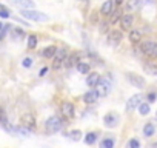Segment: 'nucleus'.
I'll use <instances>...</instances> for the list:
<instances>
[{
  "instance_id": "nucleus-34",
  "label": "nucleus",
  "mask_w": 157,
  "mask_h": 148,
  "mask_svg": "<svg viewBox=\"0 0 157 148\" xmlns=\"http://www.w3.org/2000/svg\"><path fill=\"white\" fill-rule=\"evenodd\" d=\"M22 65L26 66V68H29V66L32 65V59H31V57H25V59L22 60Z\"/></svg>"
},
{
  "instance_id": "nucleus-41",
  "label": "nucleus",
  "mask_w": 157,
  "mask_h": 148,
  "mask_svg": "<svg viewBox=\"0 0 157 148\" xmlns=\"http://www.w3.org/2000/svg\"><path fill=\"white\" fill-rule=\"evenodd\" d=\"M82 2H85V0H82Z\"/></svg>"
},
{
  "instance_id": "nucleus-28",
  "label": "nucleus",
  "mask_w": 157,
  "mask_h": 148,
  "mask_svg": "<svg viewBox=\"0 0 157 148\" xmlns=\"http://www.w3.org/2000/svg\"><path fill=\"white\" fill-rule=\"evenodd\" d=\"M0 125L8 128V119H6V114H5L3 108H0Z\"/></svg>"
},
{
  "instance_id": "nucleus-19",
  "label": "nucleus",
  "mask_w": 157,
  "mask_h": 148,
  "mask_svg": "<svg viewBox=\"0 0 157 148\" xmlns=\"http://www.w3.org/2000/svg\"><path fill=\"white\" fill-rule=\"evenodd\" d=\"M56 51H57V48L54 45H49V46H46V48L43 50V57H46V59H52L54 56H56Z\"/></svg>"
},
{
  "instance_id": "nucleus-26",
  "label": "nucleus",
  "mask_w": 157,
  "mask_h": 148,
  "mask_svg": "<svg viewBox=\"0 0 157 148\" xmlns=\"http://www.w3.org/2000/svg\"><path fill=\"white\" fill-rule=\"evenodd\" d=\"M95 139H97V134H95V133H88L86 137H85V142H86L88 145H92V144L95 142Z\"/></svg>"
},
{
  "instance_id": "nucleus-10",
  "label": "nucleus",
  "mask_w": 157,
  "mask_h": 148,
  "mask_svg": "<svg viewBox=\"0 0 157 148\" xmlns=\"http://www.w3.org/2000/svg\"><path fill=\"white\" fill-rule=\"evenodd\" d=\"M122 37H123V34H122V29H113L110 32V36H108V43L115 46L119 45L122 42Z\"/></svg>"
},
{
  "instance_id": "nucleus-33",
  "label": "nucleus",
  "mask_w": 157,
  "mask_h": 148,
  "mask_svg": "<svg viewBox=\"0 0 157 148\" xmlns=\"http://www.w3.org/2000/svg\"><path fill=\"white\" fill-rule=\"evenodd\" d=\"M80 136H82V133H80L79 130H76V131H71V133H70V137H71L72 140H79V139H80Z\"/></svg>"
},
{
  "instance_id": "nucleus-18",
  "label": "nucleus",
  "mask_w": 157,
  "mask_h": 148,
  "mask_svg": "<svg viewBox=\"0 0 157 148\" xmlns=\"http://www.w3.org/2000/svg\"><path fill=\"white\" fill-rule=\"evenodd\" d=\"M12 133H17V134H20V136H29L31 134V130L28 128V126H25V125H22V126H12V128H9Z\"/></svg>"
},
{
  "instance_id": "nucleus-30",
  "label": "nucleus",
  "mask_w": 157,
  "mask_h": 148,
  "mask_svg": "<svg viewBox=\"0 0 157 148\" xmlns=\"http://www.w3.org/2000/svg\"><path fill=\"white\" fill-rule=\"evenodd\" d=\"M102 147H103V148H113L114 147V139H110V137L103 139V140H102Z\"/></svg>"
},
{
  "instance_id": "nucleus-4",
  "label": "nucleus",
  "mask_w": 157,
  "mask_h": 148,
  "mask_svg": "<svg viewBox=\"0 0 157 148\" xmlns=\"http://www.w3.org/2000/svg\"><path fill=\"white\" fill-rule=\"evenodd\" d=\"M66 50L65 48H57V51H56V56H54L52 59H54V62H52V70H60L62 68V65L65 63V60H66Z\"/></svg>"
},
{
  "instance_id": "nucleus-31",
  "label": "nucleus",
  "mask_w": 157,
  "mask_h": 148,
  "mask_svg": "<svg viewBox=\"0 0 157 148\" xmlns=\"http://www.w3.org/2000/svg\"><path fill=\"white\" fill-rule=\"evenodd\" d=\"M11 14H9V11L5 8L3 5H0V17H5V19H8Z\"/></svg>"
},
{
  "instance_id": "nucleus-8",
  "label": "nucleus",
  "mask_w": 157,
  "mask_h": 148,
  "mask_svg": "<svg viewBox=\"0 0 157 148\" xmlns=\"http://www.w3.org/2000/svg\"><path fill=\"white\" fill-rule=\"evenodd\" d=\"M142 99H143V97H142V94H135V96L129 97V99H128V102H126V111H128V113L134 111V110L140 105Z\"/></svg>"
},
{
  "instance_id": "nucleus-23",
  "label": "nucleus",
  "mask_w": 157,
  "mask_h": 148,
  "mask_svg": "<svg viewBox=\"0 0 157 148\" xmlns=\"http://www.w3.org/2000/svg\"><path fill=\"white\" fill-rule=\"evenodd\" d=\"M137 108H139V113L142 114V116H146V114H149V111H151L148 102H140V105L137 106Z\"/></svg>"
},
{
  "instance_id": "nucleus-35",
  "label": "nucleus",
  "mask_w": 157,
  "mask_h": 148,
  "mask_svg": "<svg viewBox=\"0 0 157 148\" xmlns=\"http://www.w3.org/2000/svg\"><path fill=\"white\" fill-rule=\"evenodd\" d=\"M91 22H92V23H97V22H99V12H97V11H94L92 14H91Z\"/></svg>"
},
{
  "instance_id": "nucleus-29",
  "label": "nucleus",
  "mask_w": 157,
  "mask_h": 148,
  "mask_svg": "<svg viewBox=\"0 0 157 148\" xmlns=\"http://www.w3.org/2000/svg\"><path fill=\"white\" fill-rule=\"evenodd\" d=\"M120 12H122L120 9H117V11H113V12H111V14H113V17H111V22H110L111 25H114L115 22H117V20H120V17H122Z\"/></svg>"
},
{
  "instance_id": "nucleus-3",
  "label": "nucleus",
  "mask_w": 157,
  "mask_h": 148,
  "mask_svg": "<svg viewBox=\"0 0 157 148\" xmlns=\"http://www.w3.org/2000/svg\"><path fill=\"white\" fill-rule=\"evenodd\" d=\"M95 91L99 93V96H108V93L111 91V82L108 77H100L97 85L94 86Z\"/></svg>"
},
{
  "instance_id": "nucleus-36",
  "label": "nucleus",
  "mask_w": 157,
  "mask_h": 148,
  "mask_svg": "<svg viewBox=\"0 0 157 148\" xmlns=\"http://www.w3.org/2000/svg\"><path fill=\"white\" fill-rule=\"evenodd\" d=\"M156 97H157V94H156V93H149V94H148V102H149V103L156 102Z\"/></svg>"
},
{
  "instance_id": "nucleus-27",
  "label": "nucleus",
  "mask_w": 157,
  "mask_h": 148,
  "mask_svg": "<svg viewBox=\"0 0 157 148\" xmlns=\"http://www.w3.org/2000/svg\"><path fill=\"white\" fill-rule=\"evenodd\" d=\"M36 46H37V37L32 36V34L28 36V48H29V50H34Z\"/></svg>"
},
{
  "instance_id": "nucleus-38",
  "label": "nucleus",
  "mask_w": 157,
  "mask_h": 148,
  "mask_svg": "<svg viewBox=\"0 0 157 148\" xmlns=\"http://www.w3.org/2000/svg\"><path fill=\"white\" fill-rule=\"evenodd\" d=\"M108 25H110V23H102V28H100V29H102V31H105V29L108 28Z\"/></svg>"
},
{
  "instance_id": "nucleus-25",
  "label": "nucleus",
  "mask_w": 157,
  "mask_h": 148,
  "mask_svg": "<svg viewBox=\"0 0 157 148\" xmlns=\"http://www.w3.org/2000/svg\"><path fill=\"white\" fill-rule=\"evenodd\" d=\"M77 70L82 74H88V73H90V65H88L86 62H79L77 63Z\"/></svg>"
},
{
  "instance_id": "nucleus-13",
  "label": "nucleus",
  "mask_w": 157,
  "mask_h": 148,
  "mask_svg": "<svg viewBox=\"0 0 157 148\" xmlns=\"http://www.w3.org/2000/svg\"><path fill=\"white\" fill-rule=\"evenodd\" d=\"M9 2L14 6H19V8H22V9H28V8H34V6H36V3H34L32 0H9Z\"/></svg>"
},
{
  "instance_id": "nucleus-39",
  "label": "nucleus",
  "mask_w": 157,
  "mask_h": 148,
  "mask_svg": "<svg viewBox=\"0 0 157 148\" xmlns=\"http://www.w3.org/2000/svg\"><path fill=\"white\" fill-rule=\"evenodd\" d=\"M46 71H48V68H43L42 71H40V76H45V74H46Z\"/></svg>"
},
{
  "instance_id": "nucleus-17",
  "label": "nucleus",
  "mask_w": 157,
  "mask_h": 148,
  "mask_svg": "<svg viewBox=\"0 0 157 148\" xmlns=\"http://www.w3.org/2000/svg\"><path fill=\"white\" fill-rule=\"evenodd\" d=\"M143 70H145V73L157 77V63H154V62H145V63H143Z\"/></svg>"
},
{
  "instance_id": "nucleus-11",
  "label": "nucleus",
  "mask_w": 157,
  "mask_h": 148,
  "mask_svg": "<svg viewBox=\"0 0 157 148\" xmlns=\"http://www.w3.org/2000/svg\"><path fill=\"white\" fill-rule=\"evenodd\" d=\"M60 110H62L63 116L68 117V119L74 117V113H76V108H74V105H72L71 102H63L62 106H60Z\"/></svg>"
},
{
  "instance_id": "nucleus-6",
  "label": "nucleus",
  "mask_w": 157,
  "mask_h": 148,
  "mask_svg": "<svg viewBox=\"0 0 157 148\" xmlns=\"http://www.w3.org/2000/svg\"><path fill=\"white\" fill-rule=\"evenodd\" d=\"M126 80L133 86H135V88H145L146 86L145 79L142 76H139V74H134V73H126Z\"/></svg>"
},
{
  "instance_id": "nucleus-37",
  "label": "nucleus",
  "mask_w": 157,
  "mask_h": 148,
  "mask_svg": "<svg viewBox=\"0 0 157 148\" xmlns=\"http://www.w3.org/2000/svg\"><path fill=\"white\" fill-rule=\"evenodd\" d=\"M12 32H14L16 36H19V37H23V31H22V29H19V28H16Z\"/></svg>"
},
{
  "instance_id": "nucleus-9",
  "label": "nucleus",
  "mask_w": 157,
  "mask_h": 148,
  "mask_svg": "<svg viewBox=\"0 0 157 148\" xmlns=\"http://www.w3.org/2000/svg\"><path fill=\"white\" fill-rule=\"evenodd\" d=\"M20 122H22V125L28 126L29 130H34V128H36V117H34L31 113L22 114V117H20Z\"/></svg>"
},
{
  "instance_id": "nucleus-2",
  "label": "nucleus",
  "mask_w": 157,
  "mask_h": 148,
  "mask_svg": "<svg viewBox=\"0 0 157 148\" xmlns=\"http://www.w3.org/2000/svg\"><path fill=\"white\" fill-rule=\"evenodd\" d=\"M22 16L28 20H32V22H46L48 20V16L45 12H40V11H34L31 8L28 9H23L22 11Z\"/></svg>"
},
{
  "instance_id": "nucleus-24",
  "label": "nucleus",
  "mask_w": 157,
  "mask_h": 148,
  "mask_svg": "<svg viewBox=\"0 0 157 148\" xmlns=\"http://www.w3.org/2000/svg\"><path fill=\"white\" fill-rule=\"evenodd\" d=\"M80 54H79V52H74V54L70 57V59H68V62H66V65L68 66H72V65H77L79 62H80Z\"/></svg>"
},
{
  "instance_id": "nucleus-40",
  "label": "nucleus",
  "mask_w": 157,
  "mask_h": 148,
  "mask_svg": "<svg viewBox=\"0 0 157 148\" xmlns=\"http://www.w3.org/2000/svg\"><path fill=\"white\" fill-rule=\"evenodd\" d=\"M115 3H117V5H122V3H123V0H115Z\"/></svg>"
},
{
  "instance_id": "nucleus-1",
  "label": "nucleus",
  "mask_w": 157,
  "mask_h": 148,
  "mask_svg": "<svg viewBox=\"0 0 157 148\" xmlns=\"http://www.w3.org/2000/svg\"><path fill=\"white\" fill-rule=\"evenodd\" d=\"M140 51L149 59H157V42H154V40H143L140 43Z\"/></svg>"
},
{
  "instance_id": "nucleus-15",
  "label": "nucleus",
  "mask_w": 157,
  "mask_h": 148,
  "mask_svg": "<svg viewBox=\"0 0 157 148\" xmlns=\"http://www.w3.org/2000/svg\"><path fill=\"white\" fill-rule=\"evenodd\" d=\"M99 93L95 91V90H91V91H88L85 96H83V100H85V103H94V102H97V99H99Z\"/></svg>"
},
{
  "instance_id": "nucleus-20",
  "label": "nucleus",
  "mask_w": 157,
  "mask_h": 148,
  "mask_svg": "<svg viewBox=\"0 0 157 148\" xmlns=\"http://www.w3.org/2000/svg\"><path fill=\"white\" fill-rule=\"evenodd\" d=\"M99 79H100V76H99V73H91L90 76H88V79H86V83L90 85V86H94L97 85V82H99Z\"/></svg>"
},
{
  "instance_id": "nucleus-14",
  "label": "nucleus",
  "mask_w": 157,
  "mask_h": 148,
  "mask_svg": "<svg viewBox=\"0 0 157 148\" xmlns=\"http://www.w3.org/2000/svg\"><path fill=\"white\" fill-rule=\"evenodd\" d=\"M113 11H114V2L113 0H106V2L102 5V8H100V12L103 16H111Z\"/></svg>"
},
{
  "instance_id": "nucleus-22",
  "label": "nucleus",
  "mask_w": 157,
  "mask_h": 148,
  "mask_svg": "<svg viewBox=\"0 0 157 148\" xmlns=\"http://www.w3.org/2000/svg\"><path fill=\"white\" fill-rule=\"evenodd\" d=\"M154 133H156V126H154V124H153V122H148L145 126H143V134H145L146 137L153 136Z\"/></svg>"
},
{
  "instance_id": "nucleus-12",
  "label": "nucleus",
  "mask_w": 157,
  "mask_h": 148,
  "mask_svg": "<svg viewBox=\"0 0 157 148\" xmlns=\"http://www.w3.org/2000/svg\"><path fill=\"white\" fill-rule=\"evenodd\" d=\"M103 124L106 126H115L119 124V116L115 113H108V114H105V117H103Z\"/></svg>"
},
{
  "instance_id": "nucleus-32",
  "label": "nucleus",
  "mask_w": 157,
  "mask_h": 148,
  "mask_svg": "<svg viewBox=\"0 0 157 148\" xmlns=\"http://www.w3.org/2000/svg\"><path fill=\"white\" fill-rule=\"evenodd\" d=\"M139 147H140V142L137 139H131L128 142V148H139Z\"/></svg>"
},
{
  "instance_id": "nucleus-7",
  "label": "nucleus",
  "mask_w": 157,
  "mask_h": 148,
  "mask_svg": "<svg viewBox=\"0 0 157 148\" xmlns=\"http://www.w3.org/2000/svg\"><path fill=\"white\" fill-rule=\"evenodd\" d=\"M119 22H120V29L122 31H129L133 23H134V17H133V14H125V16L120 17Z\"/></svg>"
},
{
  "instance_id": "nucleus-16",
  "label": "nucleus",
  "mask_w": 157,
  "mask_h": 148,
  "mask_svg": "<svg viewBox=\"0 0 157 148\" xmlns=\"http://www.w3.org/2000/svg\"><path fill=\"white\" fill-rule=\"evenodd\" d=\"M142 31L140 29H133L129 31V42L131 43H140L142 42Z\"/></svg>"
},
{
  "instance_id": "nucleus-21",
  "label": "nucleus",
  "mask_w": 157,
  "mask_h": 148,
  "mask_svg": "<svg viewBox=\"0 0 157 148\" xmlns=\"http://www.w3.org/2000/svg\"><path fill=\"white\" fill-rule=\"evenodd\" d=\"M140 2H142V0H126V11L131 12V11L139 9Z\"/></svg>"
},
{
  "instance_id": "nucleus-5",
  "label": "nucleus",
  "mask_w": 157,
  "mask_h": 148,
  "mask_svg": "<svg viewBox=\"0 0 157 148\" xmlns=\"http://www.w3.org/2000/svg\"><path fill=\"white\" fill-rule=\"evenodd\" d=\"M45 126H46V131L48 133H57V131L62 130L63 124H62V120H60V117L52 116V117H49V119L46 120Z\"/></svg>"
}]
</instances>
